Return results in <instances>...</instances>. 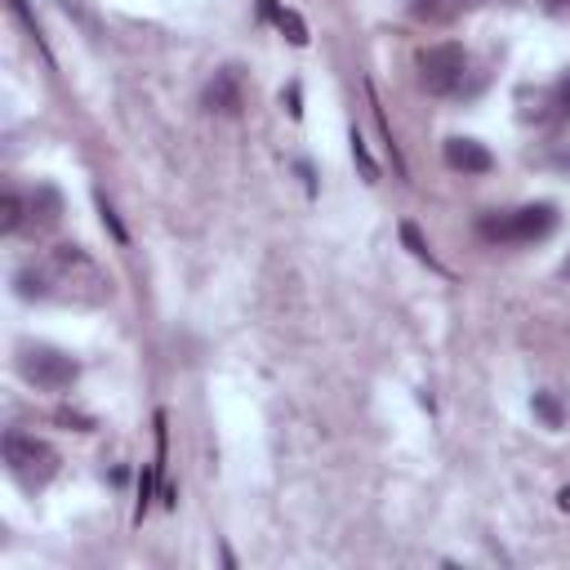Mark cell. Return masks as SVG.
I'll use <instances>...</instances> for the list:
<instances>
[{"label":"cell","instance_id":"1","mask_svg":"<svg viewBox=\"0 0 570 570\" xmlns=\"http://www.w3.org/2000/svg\"><path fill=\"white\" fill-rule=\"evenodd\" d=\"M23 299H68L81 308H99L112 299V281L81 245H54L37 267H23L14 276Z\"/></svg>","mask_w":570,"mask_h":570},{"label":"cell","instance_id":"2","mask_svg":"<svg viewBox=\"0 0 570 570\" xmlns=\"http://www.w3.org/2000/svg\"><path fill=\"white\" fill-rule=\"evenodd\" d=\"M6 464L23 490H45L59 477V450L32 432H19V428L6 432Z\"/></svg>","mask_w":570,"mask_h":570},{"label":"cell","instance_id":"3","mask_svg":"<svg viewBox=\"0 0 570 570\" xmlns=\"http://www.w3.org/2000/svg\"><path fill=\"white\" fill-rule=\"evenodd\" d=\"M557 227V210L548 201L539 205H521L508 214H486L481 218V236L486 241H503V245H535Z\"/></svg>","mask_w":570,"mask_h":570},{"label":"cell","instance_id":"4","mask_svg":"<svg viewBox=\"0 0 570 570\" xmlns=\"http://www.w3.org/2000/svg\"><path fill=\"white\" fill-rule=\"evenodd\" d=\"M19 375L32 384V388H45V393H68L77 379H81V362L59 353V348H45V344H23L19 348Z\"/></svg>","mask_w":570,"mask_h":570},{"label":"cell","instance_id":"5","mask_svg":"<svg viewBox=\"0 0 570 570\" xmlns=\"http://www.w3.org/2000/svg\"><path fill=\"white\" fill-rule=\"evenodd\" d=\"M468 77V50L455 45V41H441V45H428L419 54V85L437 99H450Z\"/></svg>","mask_w":570,"mask_h":570},{"label":"cell","instance_id":"6","mask_svg":"<svg viewBox=\"0 0 570 570\" xmlns=\"http://www.w3.org/2000/svg\"><path fill=\"white\" fill-rule=\"evenodd\" d=\"M441 156H446V165L459 170V174H490V170H495V156H490L477 139H446Z\"/></svg>","mask_w":570,"mask_h":570},{"label":"cell","instance_id":"7","mask_svg":"<svg viewBox=\"0 0 570 570\" xmlns=\"http://www.w3.org/2000/svg\"><path fill=\"white\" fill-rule=\"evenodd\" d=\"M205 108H210V112H218V116H236V112L245 108L236 68H223V72H214V81L205 85Z\"/></svg>","mask_w":570,"mask_h":570},{"label":"cell","instance_id":"8","mask_svg":"<svg viewBox=\"0 0 570 570\" xmlns=\"http://www.w3.org/2000/svg\"><path fill=\"white\" fill-rule=\"evenodd\" d=\"M28 218H32L37 232L59 227V218H63V196H59L50 183H41V187L32 192V201H28Z\"/></svg>","mask_w":570,"mask_h":570},{"label":"cell","instance_id":"9","mask_svg":"<svg viewBox=\"0 0 570 570\" xmlns=\"http://www.w3.org/2000/svg\"><path fill=\"white\" fill-rule=\"evenodd\" d=\"M468 6H472V0H410V14H415L419 23L441 28V23H455Z\"/></svg>","mask_w":570,"mask_h":570},{"label":"cell","instance_id":"10","mask_svg":"<svg viewBox=\"0 0 570 570\" xmlns=\"http://www.w3.org/2000/svg\"><path fill=\"white\" fill-rule=\"evenodd\" d=\"M258 10H263V14H267V19L276 23V28H281V37L291 41V45H299V50L308 45V23H304V19L295 14V10H281L276 0H258Z\"/></svg>","mask_w":570,"mask_h":570},{"label":"cell","instance_id":"11","mask_svg":"<svg viewBox=\"0 0 570 570\" xmlns=\"http://www.w3.org/2000/svg\"><path fill=\"white\" fill-rule=\"evenodd\" d=\"M23 196L19 192H6V196H0V232H19L23 227Z\"/></svg>","mask_w":570,"mask_h":570},{"label":"cell","instance_id":"12","mask_svg":"<svg viewBox=\"0 0 570 570\" xmlns=\"http://www.w3.org/2000/svg\"><path fill=\"white\" fill-rule=\"evenodd\" d=\"M401 241L410 245V254H415L419 263H428V267H441V263L432 258V250H428V241L419 236V227H415V223H401Z\"/></svg>","mask_w":570,"mask_h":570},{"label":"cell","instance_id":"13","mask_svg":"<svg viewBox=\"0 0 570 570\" xmlns=\"http://www.w3.org/2000/svg\"><path fill=\"white\" fill-rule=\"evenodd\" d=\"M353 161L362 165L366 183H379V165H375V156L366 152V139H362V130H353Z\"/></svg>","mask_w":570,"mask_h":570},{"label":"cell","instance_id":"14","mask_svg":"<svg viewBox=\"0 0 570 570\" xmlns=\"http://www.w3.org/2000/svg\"><path fill=\"white\" fill-rule=\"evenodd\" d=\"M10 10H14V19H19L23 28H28V37H32V41H37L41 50H45V37H41V23H37V14L28 10V0H10ZM45 54H50V50H45Z\"/></svg>","mask_w":570,"mask_h":570},{"label":"cell","instance_id":"15","mask_svg":"<svg viewBox=\"0 0 570 570\" xmlns=\"http://www.w3.org/2000/svg\"><path fill=\"white\" fill-rule=\"evenodd\" d=\"M535 415L548 424V428H561L566 424V415H561V406L548 397V393H535Z\"/></svg>","mask_w":570,"mask_h":570},{"label":"cell","instance_id":"16","mask_svg":"<svg viewBox=\"0 0 570 570\" xmlns=\"http://www.w3.org/2000/svg\"><path fill=\"white\" fill-rule=\"evenodd\" d=\"M99 214H103V223H108V227H112V236H116V241H121V245H125V241H130V232H125V223H121V214H116V210H112V201H108V196H103V192H99Z\"/></svg>","mask_w":570,"mask_h":570},{"label":"cell","instance_id":"17","mask_svg":"<svg viewBox=\"0 0 570 570\" xmlns=\"http://www.w3.org/2000/svg\"><path fill=\"white\" fill-rule=\"evenodd\" d=\"M548 108H552V116H570V77L552 90V99H548Z\"/></svg>","mask_w":570,"mask_h":570},{"label":"cell","instance_id":"18","mask_svg":"<svg viewBox=\"0 0 570 570\" xmlns=\"http://www.w3.org/2000/svg\"><path fill=\"white\" fill-rule=\"evenodd\" d=\"M557 508H561V512H570V486H566V490L557 495Z\"/></svg>","mask_w":570,"mask_h":570},{"label":"cell","instance_id":"19","mask_svg":"<svg viewBox=\"0 0 570 570\" xmlns=\"http://www.w3.org/2000/svg\"><path fill=\"white\" fill-rule=\"evenodd\" d=\"M548 6H552V10H566V6H570V0H548Z\"/></svg>","mask_w":570,"mask_h":570},{"label":"cell","instance_id":"20","mask_svg":"<svg viewBox=\"0 0 570 570\" xmlns=\"http://www.w3.org/2000/svg\"><path fill=\"white\" fill-rule=\"evenodd\" d=\"M566 276H570V258H566Z\"/></svg>","mask_w":570,"mask_h":570}]
</instances>
